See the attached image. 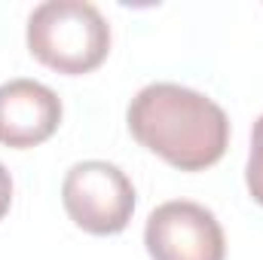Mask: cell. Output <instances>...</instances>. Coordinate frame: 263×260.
<instances>
[{
	"label": "cell",
	"mask_w": 263,
	"mask_h": 260,
	"mask_svg": "<svg viewBox=\"0 0 263 260\" xmlns=\"http://www.w3.org/2000/svg\"><path fill=\"white\" fill-rule=\"evenodd\" d=\"M150 260H227V236L211 208L172 199L150 211L144 227Z\"/></svg>",
	"instance_id": "cell-4"
},
{
	"label": "cell",
	"mask_w": 263,
	"mask_h": 260,
	"mask_svg": "<svg viewBox=\"0 0 263 260\" xmlns=\"http://www.w3.org/2000/svg\"><path fill=\"white\" fill-rule=\"evenodd\" d=\"M9 208H12V178H9L6 165L0 162V220L9 214Z\"/></svg>",
	"instance_id": "cell-7"
},
{
	"label": "cell",
	"mask_w": 263,
	"mask_h": 260,
	"mask_svg": "<svg viewBox=\"0 0 263 260\" xmlns=\"http://www.w3.org/2000/svg\"><path fill=\"white\" fill-rule=\"evenodd\" d=\"M62 126V98L40 80L0 83V144L28 150L49 141Z\"/></svg>",
	"instance_id": "cell-5"
},
{
	"label": "cell",
	"mask_w": 263,
	"mask_h": 260,
	"mask_svg": "<svg viewBox=\"0 0 263 260\" xmlns=\"http://www.w3.org/2000/svg\"><path fill=\"white\" fill-rule=\"evenodd\" d=\"M245 184L251 199L263 208V114L257 117L251 129V150H248V165H245Z\"/></svg>",
	"instance_id": "cell-6"
},
{
	"label": "cell",
	"mask_w": 263,
	"mask_h": 260,
	"mask_svg": "<svg viewBox=\"0 0 263 260\" xmlns=\"http://www.w3.org/2000/svg\"><path fill=\"white\" fill-rule=\"evenodd\" d=\"M28 52L43 67L80 77L104 65L110 52V25L95 3L46 0L28 15Z\"/></svg>",
	"instance_id": "cell-2"
},
{
	"label": "cell",
	"mask_w": 263,
	"mask_h": 260,
	"mask_svg": "<svg viewBox=\"0 0 263 260\" xmlns=\"http://www.w3.org/2000/svg\"><path fill=\"white\" fill-rule=\"evenodd\" d=\"M132 138L181 172H202L223 159L230 120L217 101L181 83H150L129 101Z\"/></svg>",
	"instance_id": "cell-1"
},
{
	"label": "cell",
	"mask_w": 263,
	"mask_h": 260,
	"mask_svg": "<svg viewBox=\"0 0 263 260\" xmlns=\"http://www.w3.org/2000/svg\"><path fill=\"white\" fill-rule=\"evenodd\" d=\"M62 205L83 233L117 236L135 214V187L120 165L86 159L67 169L62 181Z\"/></svg>",
	"instance_id": "cell-3"
}]
</instances>
